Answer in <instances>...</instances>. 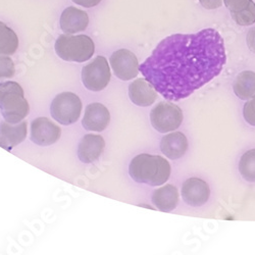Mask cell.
<instances>
[{"label": "cell", "mask_w": 255, "mask_h": 255, "mask_svg": "<svg viewBox=\"0 0 255 255\" xmlns=\"http://www.w3.org/2000/svg\"><path fill=\"white\" fill-rule=\"evenodd\" d=\"M226 62L223 37L208 28L165 37L139 71L166 100L179 101L218 77Z\"/></svg>", "instance_id": "cell-1"}, {"label": "cell", "mask_w": 255, "mask_h": 255, "mask_svg": "<svg viewBox=\"0 0 255 255\" xmlns=\"http://www.w3.org/2000/svg\"><path fill=\"white\" fill-rule=\"evenodd\" d=\"M169 162L159 155L142 153L135 156L129 165L130 177L137 183L152 187L163 185L171 176Z\"/></svg>", "instance_id": "cell-2"}, {"label": "cell", "mask_w": 255, "mask_h": 255, "mask_svg": "<svg viewBox=\"0 0 255 255\" xmlns=\"http://www.w3.org/2000/svg\"><path fill=\"white\" fill-rule=\"evenodd\" d=\"M0 112L4 121L17 124L24 121L30 113V105L25 98L22 86L16 82L0 83Z\"/></svg>", "instance_id": "cell-3"}, {"label": "cell", "mask_w": 255, "mask_h": 255, "mask_svg": "<svg viewBox=\"0 0 255 255\" xmlns=\"http://www.w3.org/2000/svg\"><path fill=\"white\" fill-rule=\"evenodd\" d=\"M54 50L57 56L63 60L84 62L92 58L95 52V44L87 35L62 34L55 41Z\"/></svg>", "instance_id": "cell-4"}, {"label": "cell", "mask_w": 255, "mask_h": 255, "mask_svg": "<svg viewBox=\"0 0 255 255\" xmlns=\"http://www.w3.org/2000/svg\"><path fill=\"white\" fill-rule=\"evenodd\" d=\"M82 101L80 97L73 92H62L57 94L51 102V117L63 126L75 124L82 113Z\"/></svg>", "instance_id": "cell-5"}, {"label": "cell", "mask_w": 255, "mask_h": 255, "mask_svg": "<svg viewBox=\"0 0 255 255\" xmlns=\"http://www.w3.org/2000/svg\"><path fill=\"white\" fill-rule=\"evenodd\" d=\"M184 120L182 110L169 101H161L150 113V122L154 129L162 134L179 129Z\"/></svg>", "instance_id": "cell-6"}, {"label": "cell", "mask_w": 255, "mask_h": 255, "mask_svg": "<svg viewBox=\"0 0 255 255\" xmlns=\"http://www.w3.org/2000/svg\"><path fill=\"white\" fill-rule=\"evenodd\" d=\"M111 68L104 56L95 57L82 70V82L89 91L104 90L111 82Z\"/></svg>", "instance_id": "cell-7"}, {"label": "cell", "mask_w": 255, "mask_h": 255, "mask_svg": "<svg viewBox=\"0 0 255 255\" xmlns=\"http://www.w3.org/2000/svg\"><path fill=\"white\" fill-rule=\"evenodd\" d=\"M110 63L115 75L122 81L133 80L140 72L137 56L128 49L115 51L110 58Z\"/></svg>", "instance_id": "cell-8"}, {"label": "cell", "mask_w": 255, "mask_h": 255, "mask_svg": "<svg viewBox=\"0 0 255 255\" xmlns=\"http://www.w3.org/2000/svg\"><path fill=\"white\" fill-rule=\"evenodd\" d=\"M61 136V129L47 118H37L31 124V141L39 146H50Z\"/></svg>", "instance_id": "cell-9"}, {"label": "cell", "mask_w": 255, "mask_h": 255, "mask_svg": "<svg viewBox=\"0 0 255 255\" xmlns=\"http://www.w3.org/2000/svg\"><path fill=\"white\" fill-rule=\"evenodd\" d=\"M210 196L208 184L199 178H190L182 186V198L186 204L199 207L204 205Z\"/></svg>", "instance_id": "cell-10"}, {"label": "cell", "mask_w": 255, "mask_h": 255, "mask_svg": "<svg viewBox=\"0 0 255 255\" xmlns=\"http://www.w3.org/2000/svg\"><path fill=\"white\" fill-rule=\"evenodd\" d=\"M111 122V113L106 106L99 102L88 104L85 110L82 126L85 130L92 132L104 131Z\"/></svg>", "instance_id": "cell-11"}, {"label": "cell", "mask_w": 255, "mask_h": 255, "mask_svg": "<svg viewBox=\"0 0 255 255\" xmlns=\"http://www.w3.org/2000/svg\"><path fill=\"white\" fill-rule=\"evenodd\" d=\"M28 124L22 121L11 124L6 121L0 124V146L10 151L13 147L25 141L28 133Z\"/></svg>", "instance_id": "cell-12"}, {"label": "cell", "mask_w": 255, "mask_h": 255, "mask_svg": "<svg viewBox=\"0 0 255 255\" xmlns=\"http://www.w3.org/2000/svg\"><path fill=\"white\" fill-rule=\"evenodd\" d=\"M105 148L102 136L95 134L85 135L78 146V157L84 163H92L100 158Z\"/></svg>", "instance_id": "cell-13"}, {"label": "cell", "mask_w": 255, "mask_h": 255, "mask_svg": "<svg viewBox=\"0 0 255 255\" xmlns=\"http://www.w3.org/2000/svg\"><path fill=\"white\" fill-rule=\"evenodd\" d=\"M60 29L66 34H76L87 29L89 25V16L86 11L75 6H69L60 15Z\"/></svg>", "instance_id": "cell-14"}, {"label": "cell", "mask_w": 255, "mask_h": 255, "mask_svg": "<svg viewBox=\"0 0 255 255\" xmlns=\"http://www.w3.org/2000/svg\"><path fill=\"white\" fill-rule=\"evenodd\" d=\"M232 18L239 26H251L255 23V2L253 0H224Z\"/></svg>", "instance_id": "cell-15"}, {"label": "cell", "mask_w": 255, "mask_h": 255, "mask_svg": "<svg viewBox=\"0 0 255 255\" xmlns=\"http://www.w3.org/2000/svg\"><path fill=\"white\" fill-rule=\"evenodd\" d=\"M129 97L135 105L147 108L155 102L157 91L150 82L140 78L129 85Z\"/></svg>", "instance_id": "cell-16"}, {"label": "cell", "mask_w": 255, "mask_h": 255, "mask_svg": "<svg viewBox=\"0 0 255 255\" xmlns=\"http://www.w3.org/2000/svg\"><path fill=\"white\" fill-rule=\"evenodd\" d=\"M188 139L181 132H173L162 137L160 141V150L169 159H179L188 150Z\"/></svg>", "instance_id": "cell-17"}, {"label": "cell", "mask_w": 255, "mask_h": 255, "mask_svg": "<svg viewBox=\"0 0 255 255\" xmlns=\"http://www.w3.org/2000/svg\"><path fill=\"white\" fill-rule=\"evenodd\" d=\"M153 205L163 212L174 210L179 203L178 189L173 185H165L156 189L152 194Z\"/></svg>", "instance_id": "cell-18"}, {"label": "cell", "mask_w": 255, "mask_h": 255, "mask_svg": "<svg viewBox=\"0 0 255 255\" xmlns=\"http://www.w3.org/2000/svg\"><path fill=\"white\" fill-rule=\"evenodd\" d=\"M234 92L241 100H248L255 94V73L244 71L240 73L233 85Z\"/></svg>", "instance_id": "cell-19"}, {"label": "cell", "mask_w": 255, "mask_h": 255, "mask_svg": "<svg viewBox=\"0 0 255 255\" xmlns=\"http://www.w3.org/2000/svg\"><path fill=\"white\" fill-rule=\"evenodd\" d=\"M17 48L18 38L16 33L0 20V55H12Z\"/></svg>", "instance_id": "cell-20"}, {"label": "cell", "mask_w": 255, "mask_h": 255, "mask_svg": "<svg viewBox=\"0 0 255 255\" xmlns=\"http://www.w3.org/2000/svg\"><path fill=\"white\" fill-rule=\"evenodd\" d=\"M239 172L244 180L255 183V149L248 150L241 156Z\"/></svg>", "instance_id": "cell-21"}, {"label": "cell", "mask_w": 255, "mask_h": 255, "mask_svg": "<svg viewBox=\"0 0 255 255\" xmlns=\"http://www.w3.org/2000/svg\"><path fill=\"white\" fill-rule=\"evenodd\" d=\"M14 63L9 56L0 55V80L10 79L14 76Z\"/></svg>", "instance_id": "cell-22"}, {"label": "cell", "mask_w": 255, "mask_h": 255, "mask_svg": "<svg viewBox=\"0 0 255 255\" xmlns=\"http://www.w3.org/2000/svg\"><path fill=\"white\" fill-rule=\"evenodd\" d=\"M243 116L249 125L255 127V94L252 96L250 101H247L244 104Z\"/></svg>", "instance_id": "cell-23"}, {"label": "cell", "mask_w": 255, "mask_h": 255, "mask_svg": "<svg viewBox=\"0 0 255 255\" xmlns=\"http://www.w3.org/2000/svg\"><path fill=\"white\" fill-rule=\"evenodd\" d=\"M205 9H217L223 5V0H199Z\"/></svg>", "instance_id": "cell-24"}, {"label": "cell", "mask_w": 255, "mask_h": 255, "mask_svg": "<svg viewBox=\"0 0 255 255\" xmlns=\"http://www.w3.org/2000/svg\"><path fill=\"white\" fill-rule=\"evenodd\" d=\"M246 42L247 45L249 47V49L255 53V27L251 28L248 33H247V37H246Z\"/></svg>", "instance_id": "cell-25"}, {"label": "cell", "mask_w": 255, "mask_h": 255, "mask_svg": "<svg viewBox=\"0 0 255 255\" xmlns=\"http://www.w3.org/2000/svg\"><path fill=\"white\" fill-rule=\"evenodd\" d=\"M73 2L86 8H90L98 5L101 2V0H73Z\"/></svg>", "instance_id": "cell-26"}]
</instances>
